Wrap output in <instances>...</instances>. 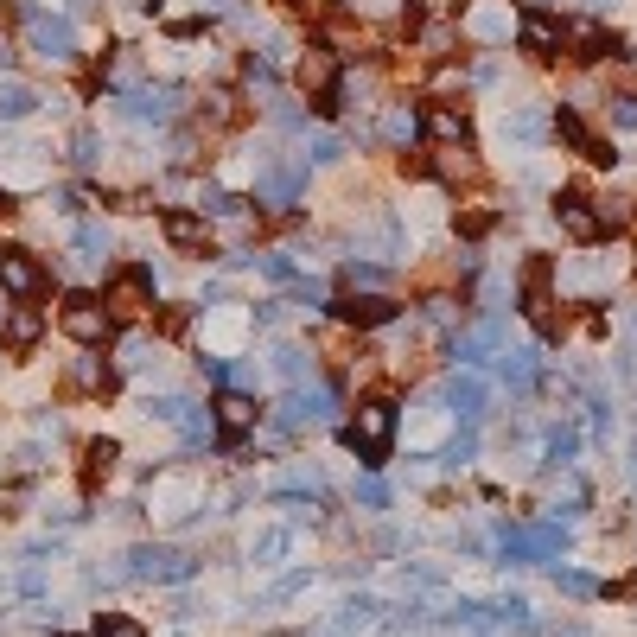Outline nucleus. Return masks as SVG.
Returning <instances> with one entry per match:
<instances>
[{"instance_id":"obj_25","label":"nucleus","mask_w":637,"mask_h":637,"mask_svg":"<svg viewBox=\"0 0 637 637\" xmlns=\"http://www.w3.org/2000/svg\"><path fill=\"white\" fill-rule=\"evenodd\" d=\"M32 109V90H20V83H7L0 90V115H26Z\"/></svg>"},{"instance_id":"obj_17","label":"nucleus","mask_w":637,"mask_h":637,"mask_svg":"<svg viewBox=\"0 0 637 637\" xmlns=\"http://www.w3.org/2000/svg\"><path fill=\"white\" fill-rule=\"evenodd\" d=\"M427 179H446V185H459V179H478V160H472V147H440L434 160H427Z\"/></svg>"},{"instance_id":"obj_8","label":"nucleus","mask_w":637,"mask_h":637,"mask_svg":"<svg viewBox=\"0 0 637 637\" xmlns=\"http://www.w3.org/2000/svg\"><path fill=\"white\" fill-rule=\"evenodd\" d=\"M555 217H561L567 243H580V249L606 236V223H599V198H587V192H561L555 198Z\"/></svg>"},{"instance_id":"obj_28","label":"nucleus","mask_w":637,"mask_h":637,"mask_svg":"<svg viewBox=\"0 0 637 637\" xmlns=\"http://www.w3.org/2000/svg\"><path fill=\"white\" fill-rule=\"evenodd\" d=\"M0 217H13V192H7V185H0Z\"/></svg>"},{"instance_id":"obj_20","label":"nucleus","mask_w":637,"mask_h":637,"mask_svg":"<svg viewBox=\"0 0 637 637\" xmlns=\"http://www.w3.org/2000/svg\"><path fill=\"white\" fill-rule=\"evenodd\" d=\"M485 45H497V39H510V20H504V7L497 0H472V20H466Z\"/></svg>"},{"instance_id":"obj_27","label":"nucleus","mask_w":637,"mask_h":637,"mask_svg":"<svg viewBox=\"0 0 637 637\" xmlns=\"http://www.w3.org/2000/svg\"><path fill=\"white\" fill-rule=\"evenodd\" d=\"M606 109H612V122H631L637 128V96H612Z\"/></svg>"},{"instance_id":"obj_13","label":"nucleus","mask_w":637,"mask_h":637,"mask_svg":"<svg viewBox=\"0 0 637 637\" xmlns=\"http://www.w3.org/2000/svg\"><path fill=\"white\" fill-rule=\"evenodd\" d=\"M516 45H523L529 51V58H555V51H561V20H555V13H523V20H516Z\"/></svg>"},{"instance_id":"obj_22","label":"nucleus","mask_w":637,"mask_h":637,"mask_svg":"<svg viewBox=\"0 0 637 637\" xmlns=\"http://www.w3.org/2000/svg\"><path fill=\"white\" fill-rule=\"evenodd\" d=\"M338 281H344V294H370V287H383V268L376 262H344Z\"/></svg>"},{"instance_id":"obj_4","label":"nucleus","mask_w":637,"mask_h":637,"mask_svg":"<svg viewBox=\"0 0 637 637\" xmlns=\"http://www.w3.org/2000/svg\"><path fill=\"white\" fill-rule=\"evenodd\" d=\"M294 83L319 102V115H338V102H344V90H338V51L306 45V51H300V64H294Z\"/></svg>"},{"instance_id":"obj_16","label":"nucleus","mask_w":637,"mask_h":637,"mask_svg":"<svg viewBox=\"0 0 637 637\" xmlns=\"http://www.w3.org/2000/svg\"><path fill=\"white\" fill-rule=\"evenodd\" d=\"M211 217L204 211H166V243L172 249H211Z\"/></svg>"},{"instance_id":"obj_18","label":"nucleus","mask_w":637,"mask_h":637,"mask_svg":"<svg viewBox=\"0 0 637 637\" xmlns=\"http://www.w3.org/2000/svg\"><path fill=\"white\" fill-rule=\"evenodd\" d=\"M115 459H122L115 440H83V485H102V478L115 472Z\"/></svg>"},{"instance_id":"obj_6","label":"nucleus","mask_w":637,"mask_h":637,"mask_svg":"<svg viewBox=\"0 0 637 637\" xmlns=\"http://www.w3.org/2000/svg\"><path fill=\"white\" fill-rule=\"evenodd\" d=\"M332 319L344 325V332H376V325H395L402 319V300H389V294H338L332 300Z\"/></svg>"},{"instance_id":"obj_1","label":"nucleus","mask_w":637,"mask_h":637,"mask_svg":"<svg viewBox=\"0 0 637 637\" xmlns=\"http://www.w3.org/2000/svg\"><path fill=\"white\" fill-rule=\"evenodd\" d=\"M344 446L357 453V466H389L395 453V402L389 395H357L351 421H344Z\"/></svg>"},{"instance_id":"obj_21","label":"nucleus","mask_w":637,"mask_h":637,"mask_svg":"<svg viewBox=\"0 0 637 637\" xmlns=\"http://www.w3.org/2000/svg\"><path fill=\"white\" fill-rule=\"evenodd\" d=\"M325 32H332V45H338V51H357V58H364V51L376 45V32H370V26H351V20H332Z\"/></svg>"},{"instance_id":"obj_3","label":"nucleus","mask_w":637,"mask_h":637,"mask_svg":"<svg viewBox=\"0 0 637 637\" xmlns=\"http://www.w3.org/2000/svg\"><path fill=\"white\" fill-rule=\"evenodd\" d=\"M102 306H109L115 325H134L153 313V274L147 268H115L109 287H102Z\"/></svg>"},{"instance_id":"obj_26","label":"nucleus","mask_w":637,"mask_h":637,"mask_svg":"<svg viewBox=\"0 0 637 637\" xmlns=\"http://www.w3.org/2000/svg\"><path fill=\"white\" fill-rule=\"evenodd\" d=\"M185 325H192V319H185V306H166V313H160V332H166V338H179Z\"/></svg>"},{"instance_id":"obj_7","label":"nucleus","mask_w":637,"mask_h":637,"mask_svg":"<svg viewBox=\"0 0 637 637\" xmlns=\"http://www.w3.org/2000/svg\"><path fill=\"white\" fill-rule=\"evenodd\" d=\"M211 421H217V440H223V446H236L243 434H255L262 408H255V395H249V389H217V402H211Z\"/></svg>"},{"instance_id":"obj_11","label":"nucleus","mask_w":637,"mask_h":637,"mask_svg":"<svg viewBox=\"0 0 637 637\" xmlns=\"http://www.w3.org/2000/svg\"><path fill=\"white\" fill-rule=\"evenodd\" d=\"M555 134L580 153V160H593V166H618V147H612V141H599V134L580 122L574 109H561V115H555Z\"/></svg>"},{"instance_id":"obj_14","label":"nucleus","mask_w":637,"mask_h":637,"mask_svg":"<svg viewBox=\"0 0 637 637\" xmlns=\"http://www.w3.org/2000/svg\"><path fill=\"white\" fill-rule=\"evenodd\" d=\"M421 134L434 147H472V122H466V109H446V102H434V109L421 115Z\"/></svg>"},{"instance_id":"obj_24","label":"nucleus","mask_w":637,"mask_h":637,"mask_svg":"<svg viewBox=\"0 0 637 637\" xmlns=\"http://www.w3.org/2000/svg\"><path fill=\"white\" fill-rule=\"evenodd\" d=\"M491 223H497V211H491V204H472V211L459 217V230H466V236H485Z\"/></svg>"},{"instance_id":"obj_15","label":"nucleus","mask_w":637,"mask_h":637,"mask_svg":"<svg viewBox=\"0 0 637 637\" xmlns=\"http://www.w3.org/2000/svg\"><path fill=\"white\" fill-rule=\"evenodd\" d=\"M485 402H491V395H485V383H478L472 370H466V376H453V383H446V415H453V421L478 427V421H485Z\"/></svg>"},{"instance_id":"obj_19","label":"nucleus","mask_w":637,"mask_h":637,"mask_svg":"<svg viewBox=\"0 0 637 637\" xmlns=\"http://www.w3.org/2000/svg\"><path fill=\"white\" fill-rule=\"evenodd\" d=\"M32 51H39V58H71V26L64 20H32Z\"/></svg>"},{"instance_id":"obj_2","label":"nucleus","mask_w":637,"mask_h":637,"mask_svg":"<svg viewBox=\"0 0 637 637\" xmlns=\"http://www.w3.org/2000/svg\"><path fill=\"white\" fill-rule=\"evenodd\" d=\"M58 332L83 344V351H102V344L115 338V319H109V306H102V294H71L58 306Z\"/></svg>"},{"instance_id":"obj_12","label":"nucleus","mask_w":637,"mask_h":637,"mask_svg":"<svg viewBox=\"0 0 637 637\" xmlns=\"http://www.w3.org/2000/svg\"><path fill=\"white\" fill-rule=\"evenodd\" d=\"M39 332H45V313L32 300H13V313L0 319V344H7L13 357H26L32 344H39Z\"/></svg>"},{"instance_id":"obj_5","label":"nucleus","mask_w":637,"mask_h":637,"mask_svg":"<svg viewBox=\"0 0 637 637\" xmlns=\"http://www.w3.org/2000/svg\"><path fill=\"white\" fill-rule=\"evenodd\" d=\"M523 319L536 325L542 338H561V319H555V262H529L523 268Z\"/></svg>"},{"instance_id":"obj_29","label":"nucleus","mask_w":637,"mask_h":637,"mask_svg":"<svg viewBox=\"0 0 637 637\" xmlns=\"http://www.w3.org/2000/svg\"><path fill=\"white\" fill-rule=\"evenodd\" d=\"M198 7H223V0H198Z\"/></svg>"},{"instance_id":"obj_23","label":"nucleus","mask_w":637,"mask_h":637,"mask_svg":"<svg viewBox=\"0 0 637 637\" xmlns=\"http://www.w3.org/2000/svg\"><path fill=\"white\" fill-rule=\"evenodd\" d=\"M383 134H389V141H415V134H421V122H415V115H408V109H389Z\"/></svg>"},{"instance_id":"obj_10","label":"nucleus","mask_w":637,"mask_h":637,"mask_svg":"<svg viewBox=\"0 0 637 637\" xmlns=\"http://www.w3.org/2000/svg\"><path fill=\"white\" fill-rule=\"evenodd\" d=\"M561 45H567V58H574V64H599V58H618V51H625L606 26H593V20L561 26Z\"/></svg>"},{"instance_id":"obj_9","label":"nucleus","mask_w":637,"mask_h":637,"mask_svg":"<svg viewBox=\"0 0 637 637\" xmlns=\"http://www.w3.org/2000/svg\"><path fill=\"white\" fill-rule=\"evenodd\" d=\"M0 287L13 300H39L45 294V262L32 249H0Z\"/></svg>"},{"instance_id":"obj_30","label":"nucleus","mask_w":637,"mask_h":637,"mask_svg":"<svg viewBox=\"0 0 637 637\" xmlns=\"http://www.w3.org/2000/svg\"><path fill=\"white\" fill-rule=\"evenodd\" d=\"M0 20H7V0H0Z\"/></svg>"}]
</instances>
